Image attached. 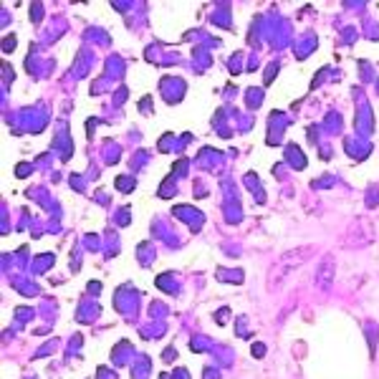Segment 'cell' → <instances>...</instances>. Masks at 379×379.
Here are the masks:
<instances>
[{"label":"cell","instance_id":"7a4b0ae2","mask_svg":"<svg viewBox=\"0 0 379 379\" xmlns=\"http://www.w3.org/2000/svg\"><path fill=\"white\" fill-rule=\"evenodd\" d=\"M319 276H321V286L324 288L331 286V281H334V258L331 255L324 258V271H319Z\"/></svg>","mask_w":379,"mask_h":379},{"label":"cell","instance_id":"6da1fadb","mask_svg":"<svg viewBox=\"0 0 379 379\" xmlns=\"http://www.w3.org/2000/svg\"><path fill=\"white\" fill-rule=\"evenodd\" d=\"M316 248H311V245H306V248H299V250H288V253H283L278 261L271 266V273H269V291H276V288L281 286L283 281H286L288 276L294 273L296 269H301L303 263L308 261V255H314Z\"/></svg>","mask_w":379,"mask_h":379}]
</instances>
